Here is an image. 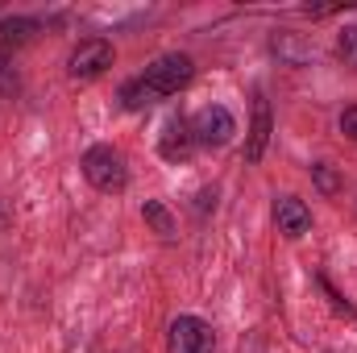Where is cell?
Returning a JSON list of instances; mask_svg holds the SVG:
<instances>
[{"instance_id": "6", "label": "cell", "mask_w": 357, "mask_h": 353, "mask_svg": "<svg viewBox=\"0 0 357 353\" xmlns=\"http://www.w3.org/2000/svg\"><path fill=\"white\" fill-rule=\"evenodd\" d=\"M195 150H199V146H195V137H191V125L178 121V117H171L167 129H162V137H158V154H162L167 163H187Z\"/></svg>"}, {"instance_id": "13", "label": "cell", "mask_w": 357, "mask_h": 353, "mask_svg": "<svg viewBox=\"0 0 357 353\" xmlns=\"http://www.w3.org/2000/svg\"><path fill=\"white\" fill-rule=\"evenodd\" d=\"M312 175H316V187H320L324 195H337V191H341V179H337L333 167H324V163H320V167H312Z\"/></svg>"}, {"instance_id": "4", "label": "cell", "mask_w": 357, "mask_h": 353, "mask_svg": "<svg viewBox=\"0 0 357 353\" xmlns=\"http://www.w3.org/2000/svg\"><path fill=\"white\" fill-rule=\"evenodd\" d=\"M112 42H104V38H84L75 50H71V59H67V71H71V80H96V75H104L108 67H112Z\"/></svg>"}, {"instance_id": "12", "label": "cell", "mask_w": 357, "mask_h": 353, "mask_svg": "<svg viewBox=\"0 0 357 353\" xmlns=\"http://www.w3.org/2000/svg\"><path fill=\"white\" fill-rule=\"evenodd\" d=\"M337 54H341V63L357 71V25H345L341 29V38H337Z\"/></svg>"}, {"instance_id": "9", "label": "cell", "mask_w": 357, "mask_h": 353, "mask_svg": "<svg viewBox=\"0 0 357 353\" xmlns=\"http://www.w3.org/2000/svg\"><path fill=\"white\" fill-rule=\"evenodd\" d=\"M38 29H42V25H38L33 17H4V21H0V50H21V46H29Z\"/></svg>"}, {"instance_id": "5", "label": "cell", "mask_w": 357, "mask_h": 353, "mask_svg": "<svg viewBox=\"0 0 357 353\" xmlns=\"http://www.w3.org/2000/svg\"><path fill=\"white\" fill-rule=\"evenodd\" d=\"M212 329L199 316H178L167 333V353H212Z\"/></svg>"}, {"instance_id": "2", "label": "cell", "mask_w": 357, "mask_h": 353, "mask_svg": "<svg viewBox=\"0 0 357 353\" xmlns=\"http://www.w3.org/2000/svg\"><path fill=\"white\" fill-rule=\"evenodd\" d=\"M187 125H191L195 146H204V150H220V146H229L233 133H237V121H233V112H229L225 104H204Z\"/></svg>"}, {"instance_id": "8", "label": "cell", "mask_w": 357, "mask_h": 353, "mask_svg": "<svg viewBox=\"0 0 357 353\" xmlns=\"http://www.w3.org/2000/svg\"><path fill=\"white\" fill-rule=\"evenodd\" d=\"M266 142H270V104L266 96L254 100V125H250V142H245V163H258L266 154Z\"/></svg>"}, {"instance_id": "1", "label": "cell", "mask_w": 357, "mask_h": 353, "mask_svg": "<svg viewBox=\"0 0 357 353\" xmlns=\"http://www.w3.org/2000/svg\"><path fill=\"white\" fill-rule=\"evenodd\" d=\"M79 167H84V179H88L96 191H104V195L125 191V183H129L125 158H121V150H112V146H91Z\"/></svg>"}, {"instance_id": "7", "label": "cell", "mask_w": 357, "mask_h": 353, "mask_svg": "<svg viewBox=\"0 0 357 353\" xmlns=\"http://www.w3.org/2000/svg\"><path fill=\"white\" fill-rule=\"evenodd\" d=\"M274 225H278V233L282 237H303L307 229H312V212H307V204L303 200H295V195H282V200H274Z\"/></svg>"}, {"instance_id": "10", "label": "cell", "mask_w": 357, "mask_h": 353, "mask_svg": "<svg viewBox=\"0 0 357 353\" xmlns=\"http://www.w3.org/2000/svg\"><path fill=\"white\" fill-rule=\"evenodd\" d=\"M154 100H158V96L146 88V80H129V84L121 88V104H125L129 112H142V108H150Z\"/></svg>"}, {"instance_id": "11", "label": "cell", "mask_w": 357, "mask_h": 353, "mask_svg": "<svg viewBox=\"0 0 357 353\" xmlns=\"http://www.w3.org/2000/svg\"><path fill=\"white\" fill-rule=\"evenodd\" d=\"M142 216H146V220L154 225V233H158V237H175V233H178L175 216H171V212H167V208H162L158 200H146V208H142Z\"/></svg>"}, {"instance_id": "14", "label": "cell", "mask_w": 357, "mask_h": 353, "mask_svg": "<svg viewBox=\"0 0 357 353\" xmlns=\"http://www.w3.org/2000/svg\"><path fill=\"white\" fill-rule=\"evenodd\" d=\"M341 133H345L349 142H357V104H354V108H345V112H341Z\"/></svg>"}, {"instance_id": "3", "label": "cell", "mask_w": 357, "mask_h": 353, "mask_svg": "<svg viewBox=\"0 0 357 353\" xmlns=\"http://www.w3.org/2000/svg\"><path fill=\"white\" fill-rule=\"evenodd\" d=\"M191 75H195V63L187 59V54H162V59H154L150 67H146V88L154 91L158 100L162 96H175L191 84Z\"/></svg>"}]
</instances>
